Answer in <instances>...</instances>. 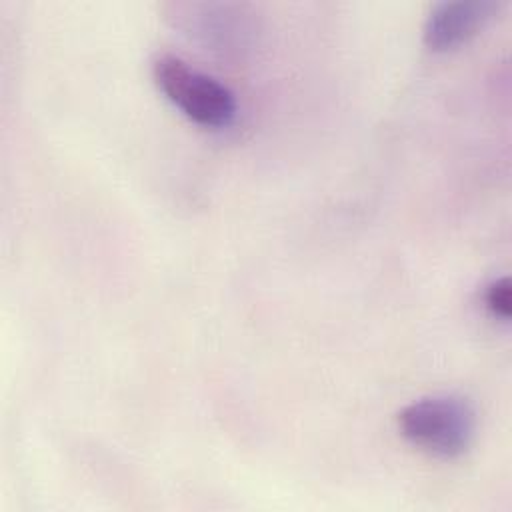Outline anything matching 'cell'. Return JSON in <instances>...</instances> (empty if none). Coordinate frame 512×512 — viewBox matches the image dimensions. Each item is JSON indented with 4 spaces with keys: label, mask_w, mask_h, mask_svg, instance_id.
I'll list each match as a JSON object with an SVG mask.
<instances>
[{
    "label": "cell",
    "mask_w": 512,
    "mask_h": 512,
    "mask_svg": "<svg viewBox=\"0 0 512 512\" xmlns=\"http://www.w3.org/2000/svg\"><path fill=\"white\" fill-rule=\"evenodd\" d=\"M398 430L412 446L438 456L458 458L474 442L476 410L460 394L442 392L418 398L398 412Z\"/></svg>",
    "instance_id": "cell-1"
},
{
    "label": "cell",
    "mask_w": 512,
    "mask_h": 512,
    "mask_svg": "<svg viewBox=\"0 0 512 512\" xmlns=\"http://www.w3.org/2000/svg\"><path fill=\"white\" fill-rule=\"evenodd\" d=\"M152 78L166 100L198 126L218 130L234 122L238 112L234 92L180 56L158 54L152 60Z\"/></svg>",
    "instance_id": "cell-2"
},
{
    "label": "cell",
    "mask_w": 512,
    "mask_h": 512,
    "mask_svg": "<svg viewBox=\"0 0 512 512\" xmlns=\"http://www.w3.org/2000/svg\"><path fill=\"white\" fill-rule=\"evenodd\" d=\"M500 4L492 0H444L430 8L422 40L432 52H448L466 44L498 14Z\"/></svg>",
    "instance_id": "cell-3"
},
{
    "label": "cell",
    "mask_w": 512,
    "mask_h": 512,
    "mask_svg": "<svg viewBox=\"0 0 512 512\" xmlns=\"http://www.w3.org/2000/svg\"><path fill=\"white\" fill-rule=\"evenodd\" d=\"M482 302L486 312L502 322H508L512 316V286H510V278L502 276V278H494L492 282L486 284L484 294H482Z\"/></svg>",
    "instance_id": "cell-4"
}]
</instances>
